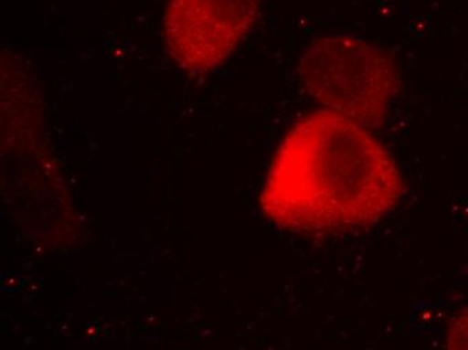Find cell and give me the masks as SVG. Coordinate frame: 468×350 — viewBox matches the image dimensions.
Masks as SVG:
<instances>
[{
    "label": "cell",
    "mask_w": 468,
    "mask_h": 350,
    "mask_svg": "<svg viewBox=\"0 0 468 350\" xmlns=\"http://www.w3.org/2000/svg\"><path fill=\"white\" fill-rule=\"evenodd\" d=\"M405 193L395 158L341 113L316 111L291 128L268 170L264 215L301 235H335L375 226Z\"/></svg>",
    "instance_id": "6da1fadb"
},
{
    "label": "cell",
    "mask_w": 468,
    "mask_h": 350,
    "mask_svg": "<svg viewBox=\"0 0 468 350\" xmlns=\"http://www.w3.org/2000/svg\"><path fill=\"white\" fill-rule=\"evenodd\" d=\"M299 73L314 101L364 127L385 121L399 90L392 54L353 37L315 39L302 57Z\"/></svg>",
    "instance_id": "7a4b0ae2"
},
{
    "label": "cell",
    "mask_w": 468,
    "mask_h": 350,
    "mask_svg": "<svg viewBox=\"0 0 468 350\" xmlns=\"http://www.w3.org/2000/svg\"><path fill=\"white\" fill-rule=\"evenodd\" d=\"M260 0H168L165 49L187 72H207L236 50L255 25Z\"/></svg>",
    "instance_id": "3957f363"
},
{
    "label": "cell",
    "mask_w": 468,
    "mask_h": 350,
    "mask_svg": "<svg viewBox=\"0 0 468 350\" xmlns=\"http://www.w3.org/2000/svg\"><path fill=\"white\" fill-rule=\"evenodd\" d=\"M450 348L468 349V313L459 317L450 332Z\"/></svg>",
    "instance_id": "277c9868"
}]
</instances>
